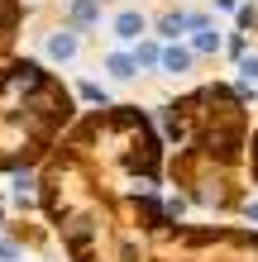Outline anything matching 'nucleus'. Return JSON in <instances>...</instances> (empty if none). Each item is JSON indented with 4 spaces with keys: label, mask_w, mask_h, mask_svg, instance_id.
Masks as SVG:
<instances>
[{
    "label": "nucleus",
    "mask_w": 258,
    "mask_h": 262,
    "mask_svg": "<svg viewBox=\"0 0 258 262\" xmlns=\"http://www.w3.org/2000/svg\"><path fill=\"white\" fill-rule=\"evenodd\" d=\"M163 177V129L139 105H105L38 167V210L67 262H258V229L182 224Z\"/></svg>",
    "instance_id": "obj_1"
},
{
    "label": "nucleus",
    "mask_w": 258,
    "mask_h": 262,
    "mask_svg": "<svg viewBox=\"0 0 258 262\" xmlns=\"http://www.w3.org/2000/svg\"><path fill=\"white\" fill-rule=\"evenodd\" d=\"M158 129L172 143L168 181L196 210L244 214L249 205V86L206 81L158 110Z\"/></svg>",
    "instance_id": "obj_2"
},
{
    "label": "nucleus",
    "mask_w": 258,
    "mask_h": 262,
    "mask_svg": "<svg viewBox=\"0 0 258 262\" xmlns=\"http://www.w3.org/2000/svg\"><path fill=\"white\" fill-rule=\"evenodd\" d=\"M77 119V91L38 57L0 62V172L43 167Z\"/></svg>",
    "instance_id": "obj_3"
},
{
    "label": "nucleus",
    "mask_w": 258,
    "mask_h": 262,
    "mask_svg": "<svg viewBox=\"0 0 258 262\" xmlns=\"http://www.w3.org/2000/svg\"><path fill=\"white\" fill-rule=\"evenodd\" d=\"M19 29H24V0H0V62L14 57Z\"/></svg>",
    "instance_id": "obj_4"
},
{
    "label": "nucleus",
    "mask_w": 258,
    "mask_h": 262,
    "mask_svg": "<svg viewBox=\"0 0 258 262\" xmlns=\"http://www.w3.org/2000/svg\"><path fill=\"white\" fill-rule=\"evenodd\" d=\"M110 29H115V38H120V43H144L148 19H144V10H120Z\"/></svg>",
    "instance_id": "obj_5"
},
{
    "label": "nucleus",
    "mask_w": 258,
    "mask_h": 262,
    "mask_svg": "<svg viewBox=\"0 0 258 262\" xmlns=\"http://www.w3.org/2000/svg\"><path fill=\"white\" fill-rule=\"evenodd\" d=\"M43 48H48L53 62H72V57H77V29H67V24H63V29H53Z\"/></svg>",
    "instance_id": "obj_6"
},
{
    "label": "nucleus",
    "mask_w": 258,
    "mask_h": 262,
    "mask_svg": "<svg viewBox=\"0 0 258 262\" xmlns=\"http://www.w3.org/2000/svg\"><path fill=\"white\" fill-rule=\"evenodd\" d=\"M96 19H101V0H72L67 5V29H77V34L91 29Z\"/></svg>",
    "instance_id": "obj_7"
},
{
    "label": "nucleus",
    "mask_w": 258,
    "mask_h": 262,
    "mask_svg": "<svg viewBox=\"0 0 258 262\" xmlns=\"http://www.w3.org/2000/svg\"><path fill=\"white\" fill-rule=\"evenodd\" d=\"M191 62H196V48H182V43H172V48H163V72H191Z\"/></svg>",
    "instance_id": "obj_8"
},
{
    "label": "nucleus",
    "mask_w": 258,
    "mask_h": 262,
    "mask_svg": "<svg viewBox=\"0 0 258 262\" xmlns=\"http://www.w3.org/2000/svg\"><path fill=\"white\" fill-rule=\"evenodd\" d=\"M105 72H110L115 81H129V76L139 72V62H134V53H110L105 57Z\"/></svg>",
    "instance_id": "obj_9"
},
{
    "label": "nucleus",
    "mask_w": 258,
    "mask_h": 262,
    "mask_svg": "<svg viewBox=\"0 0 258 262\" xmlns=\"http://www.w3.org/2000/svg\"><path fill=\"white\" fill-rule=\"evenodd\" d=\"M187 29H191V14H182V10H172V14H163V19H158V34L163 38H182Z\"/></svg>",
    "instance_id": "obj_10"
},
{
    "label": "nucleus",
    "mask_w": 258,
    "mask_h": 262,
    "mask_svg": "<svg viewBox=\"0 0 258 262\" xmlns=\"http://www.w3.org/2000/svg\"><path fill=\"white\" fill-rule=\"evenodd\" d=\"M134 62H139V67H163V43L144 38L139 48H134Z\"/></svg>",
    "instance_id": "obj_11"
},
{
    "label": "nucleus",
    "mask_w": 258,
    "mask_h": 262,
    "mask_svg": "<svg viewBox=\"0 0 258 262\" xmlns=\"http://www.w3.org/2000/svg\"><path fill=\"white\" fill-rule=\"evenodd\" d=\"M191 48H196V53H220V48H225V38H220L215 29L206 24V29H196V38H191Z\"/></svg>",
    "instance_id": "obj_12"
},
{
    "label": "nucleus",
    "mask_w": 258,
    "mask_h": 262,
    "mask_svg": "<svg viewBox=\"0 0 258 262\" xmlns=\"http://www.w3.org/2000/svg\"><path fill=\"white\" fill-rule=\"evenodd\" d=\"M77 96H82V100H91L96 110H105V105H110V91H105L101 81H82V86H77Z\"/></svg>",
    "instance_id": "obj_13"
},
{
    "label": "nucleus",
    "mask_w": 258,
    "mask_h": 262,
    "mask_svg": "<svg viewBox=\"0 0 258 262\" xmlns=\"http://www.w3.org/2000/svg\"><path fill=\"white\" fill-rule=\"evenodd\" d=\"M234 24H239V34H244V29H258V5H239Z\"/></svg>",
    "instance_id": "obj_14"
},
{
    "label": "nucleus",
    "mask_w": 258,
    "mask_h": 262,
    "mask_svg": "<svg viewBox=\"0 0 258 262\" xmlns=\"http://www.w3.org/2000/svg\"><path fill=\"white\" fill-rule=\"evenodd\" d=\"M239 72H244V81H258V53H244V57H239Z\"/></svg>",
    "instance_id": "obj_15"
},
{
    "label": "nucleus",
    "mask_w": 258,
    "mask_h": 262,
    "mask_svg": "<svg viewBox=\"0 0 258 262\" xmlns=\"http://www.w3.org/2000/svg\"><path fill=\"white\" fill-rule=\"evenodd\" d=\"M249 181L258 186V129H253V138H249Z\"/></svg>",
    "instance_id": "obj_16"
},
{
    "label": "nucleus",
    "mask_w": 258,
    "mask_h": 262,
    "mask_svg": "<svg viewBox=\"0 0 258 262\" xmlns=\"http://www.w3.org/2000/svg\"><path fill=\"white\" fill-rule=\"evenodd\" d=\"M225 48H230L234 57H244V53H249V34H230V43H225Z\"/></svg>",
    "instance_id": "obj_17"
},
{
    "label": "nucleus",
    "mask_w": 258,
    "mask_h": 262,
    "mask_svg": "<svg viewBox=\"0 0 258 262\" xmlns=\"http://www.w3.org/2000/svg\"><path fill=\"white\" fill-rule=\"evenodd\" d=\"M244 220H249V224H258V200H249V205H244Z\"/></svg>",
    "instance_id": "obj_18"
},
{
    "label": "nucleus",
    "mask_w": 258,
    "mask_h": 262,
    "mask_svg": "<svg viewBox=\"0 0 258 262\" xmlns=\"http://www.w3.org/2000/svg\"><path fill=\"white\" fill-rule=\"evenodd\" d=\"M215 5H220V10H234V14H239V0H215Z\"/></svg>",
    "instance_id": "obj_19"
},
{
    "label": "nucleus",
    "mask_w": 258,
    "mask_h": 262,
    "mask_svg": "<svg viewBox=\"0 0 258 262\" xmlns=\"http://www.w3.org/2000/svg\"><path fill=\"white\" fill-rule=\"evenodd\" d=\"M253 34H258V29H253Z\"/></svg>",
    "instance_id": "obj_20"
}]
</instances>
